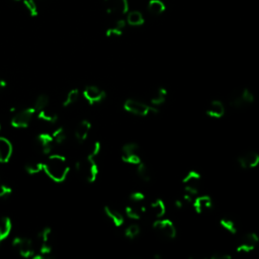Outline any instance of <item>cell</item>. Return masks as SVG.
Wrapping results in <instances>:
<instances>
[{"instance_id":"obj_1","label":"cell","mask_w":259,"mask_h":259,"mask_svg":"<svg viewBox=\"0 0 259 259\" xmlns=\"http://www.w3.org/2000/svg\"><path fill=\"white\" fill-rule=\"evenodd\" d=\"M44 172L54 182L61 183L65 181L70 172L66 157L61 154H50L44 163Z\"/></svg>"},{"instance_id":"obj_2","label":"cell","mask_w":259,"mask_h":259,"mask_svg":"<svg viewBox=\"0 0 259 259\" xmlns=\"http://www.w3.org/2000/svg\"><path fill=\"white\" fill-rule=\"evenodd\" d=\"M76 170L84 175L87 182L92 183L97 180L98 175V166L96 158L86 157L84 161H78L76 163Z\"/></svg>"},{"instance_id":"obj_3","label":"cell","mask_w":259,"mask_h":259,"mask_svg":"<svg viewBox=\"0 0 259 259\" xmlns=\"http://www.w3.org/2000/svg\"><path fill=\"white\" fill-rule=\"evenodd\" d=\"M124 109L128 112L131 113L135 115L139 116H146L149 114H155L158 113V110L149 107L146 103L141 102L136 99H127L125 104H124Z\"/></svg>"},{"instance_id":"obj_4","label":"cell","mask_w":259,"mask_h":259,"mask_svg":"<svg viewBox=\"0 0 259 259\" xmlns=\"http://www.w3.org/2000/svg\"><path fill=\"white\" fill-rule=\"evenodd\" d=\"M37 113L32 107L16 112L10 120V126L15 129H26L30 126L33 115Z\"/></svg>"},{"instance_id":"obj_5","label":"cell","mask_w":259,"mask_h":259,"mask_svg":"<svg viewBox=\"0 0 259 259\" xmlns=\"http://www.w3.org/2000/svg\"><path fill=\"white\" fill-rule=\"evenodd\" d=\"M254 101V96L252 92L247 88H240L234 90L231 93L230 104L233 108L240 109L247 104H250Z\"/></svg>"},{"instance_id":"obj_6","label":"cell","mask_w":259,"mask_h":259,"mask_svg":"<svg viewBox=\"0 0 259 259\" xmlns=\"http://www.w3.org/2000/svg\"><path fill=\"white\" fill-rule=\"evenodd\" d=\"M14 248L23 258H32L36 255L37 251L34 250L32 241L27 237H16L13 241Z\"/></svg>"},{"instance_id":"obj_7","label":"cell","mask_w":259,"mask_h":259,"mask_svg":"<svg viewBox=\"0 0 259 259\" xmlns=\"http://www.w3.org/2000/svg\"><path fill=\"white\" fill-rule=\"evenodd\" d=\"M108 14L114 16H122L129 11L128 0H104Z\"/></svg>"},{"instance_id":"obj_8","label":"cell","mask_w":259,"mask_h":259,"mask_svg":"<svg viewBox=\"0 0 259 259\" xmlns=\"http://www.w3.org/2000/svg\"><path fill=\"white\" fill-rule=\"evenodd\" d=\"M82 96H83V97L89 104L93 105L101 102L105 98V97H107V93L96 85H87L83 89Z\"/></svg>"},{"instance_id":"obj_9","label":"cell","mask_w":259,"mask_h":259,"mask_svg":"<svg viewBox=\"0 0 259 259\" xmlns=\"http://www.w3.org/2000/svg\"><path fill=\"white\" fill-rule=\"evenodd\" d=\"M139 146L136 143H128L123 146L122 149V160L129 164L138 165L141 163V158L138 155Z\"/></svg>"},{"instance_id":"obj_10","label":"cell","mask_w":259,"mask_h":259,"mask_svg":"<svg viewBox=\"0 0 259 259\" xmlns=\"http://www.w3.org/2000/svg\"><path fill=\"white\" fill-rule=\"evenodd\" d=\"M153 228L158 231L161 235H163L165 238L173 239L176 236V228L174 224L168 219L155 221L153 223Z\"/></svg>"},{"instance_id":"obj_11","label":"cell","mask_w":259,"mask_h":259,"mask_svg":"<svg viewBox=\"0 0 259 259\" xmlns=\"http://www.w3.org/2000/svg\"><path fill=\"white\" fill-rule=\"evenodd\" d=\"M37 141H38V145L40 146V149H41L43 154H45V155L52 154V151H53L54 145H55L52 134L43 132V133L38 135Z\"/></svg>"},{"instance_id":"obj_12","label":"cell","mask_w":259,"mask_h":259,"mask_svg":"<svg viewBox=\"0 0 259 259\" xmlns=\"http://www.w3.org/2000/svg\"><path fill=\"white\" fill-rule=\"evenodd\" d=\"M238 163L242 168H254L259 164V154L253 151L246 152L238 157Z\"/></svg>"},{"instance_id":"obj_13","label":"cell","mask_w":259,"mask_h":259,"mask_svg":"<svg viewBox=\"0 0 259 259\" xmlns=\"http://www.w3.org/2000/svg\"><path fill=\"white\" fill-rule=\"evenodd\" d=\"M258 241H259V238L255 233L246 234L241 238L240 244L237 247V251L238 252H250L255 248V246L258 243Z\"/></svg>"},{"instance_id":"obj_14","label":"cell","mask_w":259,"mask_h":259,"mask_svg":"<svg viewBox=\"0 0 259 259\" xmlns=\"http://www.w3.org/2000/svg\"><path fill=\"white\" fill-rule=\"evenodd\" d=\"M14 153V146L10 141L0 136V163L5 164L7 163Z\"/></svg>"},{"instance_id":"obj_15","label":"cell","mask_w":259,"mask_h":259,"mask_svg":"<svg viewBox=\"0 0 259 259\" xmlns=\"http://www.w3.org/2000/svg\"><path fill=\"white\" fill-rule=\"evenodd\" d=\"M91 130V123L87 120L81 121L75 128L74 136L78 143H83L87 139Z\"/></svg>"},{"instance_id":"obj_16","label":"cell","mask_w":259,"mask_h":259,"mask_svg":"<svg viewBox=\"0 0 259 259\" xmlns=\"http://www.w3.org/2000/svg\"><path fill=\"white\" fill-rule=\"evenodd\" d=\"M104 213L115 227H121L124 225V223H125L124 216L114 208L110 207V206L104 207Z\"/></svg>"},{"instance_id":"obj_17","label":"cell","mask_w":259,"mask_h":259,"mask_svg":"<svg viewBox=\"0 0 259 259\" xmlns=\"http://www.w3.org/2000/svg\"><path fill=\"white\" fill-rule=\"evenodd\" d=\"M13 231V222L9 217L0 219V245H1Z\"/></svg>"},{"instance_id":"obj_18","label":"cell","mask_w":259,"mask_h":259,"mask_svg":"<svg viewBox=\"0 0 259 259\" xmlns=\"http://www.w3.org/2000/svg\"><path fill=\"white\" fill-rule=\"evenodd\" d=\"M225 113V107L219 100L211 101L207 109V114L214 119H220Z\"/></svg>"},{"instance_id":"obj_19","label":"cell","mask_w":259,"mask_h":259,"mask_svg":"<svg viewBox=\"0 0 259 259\" xmlns=\"http://www.w3.org/2000/svg\"><path fill=\"white\" fill-rule=\"evenodd\" d=\"M194 208L197 211V213H203L211 208V199L208 195H202L198 196L194 199Z\"/></svg>"},{"instance_id":"obj_20","label":"cell","mask_w":259,"mask_h":259,"mask_svg":"<svg viewBox=\"0 0 259 259\" xmlns=\"http://www.w3.org/2000/svg\"><path fill=\"white\" fill-rule=\"evenodd\" d=\"M37 116H38V119L41 120L42 122H45V123H48V124H51V125H54L58 122V114L49 110L48 108H46L40 112L37 113Z\"/></svg>"},{"instance_id":"obj_21","label":"cell","mask_w":259,"mask_h":259,"mask_svg":"<svg viewBox=\"0 0 259 259\" xmlns=\"http://www.w3.org/2000/svg\"><path fill=\"white\" fill-rule=\"evenodd\" d=\"M150 210L152 215L154 216L156 219H161L166 213V207L165 204L163 203L161 199H157L154 203H152L150 205Z\"/></svg>"},{"instance_id":"obj_22","label":"cell","mask_w":259,"mask_h":259,"mask_svg":"<svg viewBox=\"0 0 259 259\" xmlns=\"http://www.w3.org/2000/svg\"><path fill=\"white\" fill-rule=\"evenodd\" d=\"M127 22L133 27L142 26L144 23V16L139 11H131V13L128 14Z\"/></svg>"},{"instance_id":"obj_23","label":"cell","mask_w":259,"mask_h":259,"mask_svg":"<svg viewBox=\"0 0 259 259\" xmlns=\"http://www.w3.org/2000/svg\"><path fill=\"white\" fill-rule=\"evenodd\" d=\"M79 97H80V91L77 88L71 89L66 94V97L63 100V107L69 108V107H71V105L75 104L78 101Z\"/></svg>"},{"instance_id":"obj_24","label":"cell","mask_w":259,"mask_h":259,"mask_svg":"<svg viewBox=\"0 0 259 259\" xmlns=\"http://www.w3.org/2000/svg\"><path fill=\"white\" fill-rule=\"evenodd\" d=\"M167 96V91L165 88H158L156 91L153 92V94L151 96L150 101L152 104H155V105H160L162 103H164L165 101Z\"/></svg>"},{"instance_id":"obj_25","label":"cell","mask_w":259,"mask_h":259,"mask_svg":"<svg viewBox=\"0 0 259 259\" xmlns=\"http://www.w3.org/2000/svg\"><path fill=\"white\" fill-rule=\"evenodd\" d=\"M25 170L30 175H37L41 172H44V163L39 161L29 162L25 165Z\"/></svg>"},{"instance_id":"obj_26","label":"cell","mask_w":259,"mask_h":259,"mask_svg":"<svg viewBox=\"0 0 259 259\" xmlns=\"http://www.w3.org/2000/svg\"><path fill=\"white\" fill-rule=\"evenodd\" d=\"M165 5L161 1V0H150V2L148 4V10L150 11V14L158 16L164 13L165 10Z\"/></svg>"},{"instance_id":"obj_27","label":"cell","mask_w":259,"mask_h":259,"mask_svg":"<svg viewBox=\"0 0 259 259\" xmlns=\"http://www.w3.org/2000/svg\"><path fill=\"white\" fill-rule=\"evenodd\" d=\"M52 137L54 139L55 144L58 145H62L63 143H65L68 138L66 130L63 127H58L57 129H55L54 132L52 133Z\"/></svg>"},{"instance_id":"obj_28","label":"cell","mask_w":259,"mask_h":259,"mask_svg":"<svg viewBox=\"0 0 259 259\" xmlns=\"http://www.w3.org/2000/svg\"><path fill=\"white\" fill-rule=\"evenodd\" d=\"M21 2L30 16L36 17L39 15V8L36 0H22Z\"/></svg>"},{"instance_id":"obj_29","label":"cell","mask_w":259,"mask_h":259,"mask_svg":"<svg viewBox=\"0 0 259 259\" xmlns=\"http://www.w3.org/2000/svg\"><path fill=\"white\" fill-rule=\"evenodd\" d=\"M49 102H50V99L48 96H46V94H40V96L36 98V100H34L32 108L38 113L46 108H48Z\"/></svg>"},{"instance_id":"obj_30","label":"cell","mask_w":259,"mask_h":259,"mask_svg":"<svg viewBox=\"0 0 259 259\" xmlns=\"http://www.w3.org/2000/svg\"><path fill=\"white\" fill-rule=\"evenodd\" d=\"M145 210L144 208L136 207V206H128L126 208V214L130 219L139 220L142 216V213Z\"/></svg>"},{"instance_id":"obj_31","label":"cell","mask_w":259,"mask_h":259,"mask_svg":"<svg viewBox=\"0 0 259 259\" xmlns=\"http://www.w3.org/2000/svg\"><path fill=\"white\" fill-rule=\"evenodd\" d=\"M199 179H201V174L194 170H192L185 175L182 182L184 185H196Z\"/></svg>"},{"instance_id":"obj_32","label":"cell","mask_w":259,"mask_h":259,"mask_svg":"<svg viewBox=\"0 0 259 259\" xmlns=\"http://www.w3.org/2000/svg\"><path fill=\"white\" fill-rule=\"evenodd\" d=\"M137 173L138 176L141 178V180L144 181V182H149L151 179V174L150 171L148 169V167L141 162L140 164H138V169H137Z\"/></svg>"},{"instance_id":"obj_33","label":"cell","mask_w":259,"mask_h":259,"mask_svg":"<svg viewBox=\"0 0 259 259\" xmlns=\"http://www.w3.org/2000/svg\"><path fill=\"white\" fill-rule=\"evenodd\" d=\"M220 224H221V226L224 228V229H226L228 232L230 233H233L235 234L237 232V228H236V225H235V223L229 219V218H223L221 221H220Z\"/></svg>"},{"instance_id":"obj_34","label":"cell","mask_w":259,"mask_h":259,"mask_svg":"<svg viewBox=\"0 0 259 259\" xmlns=\"http://www.w3.org/2000/svg\"><path fill=\"white\" fill-rule=\"evenodd\" d=\"M140 234V228L138 225H131L129 226L126 231H125V235L126 237L129 239H134L136 238L138 235Z\"/></svg>"},{"instance_id":"obj_35","label":"cell","mask_w":259,"mask_h":259,"mask_svg":"<svg viewBox=\"0 0 259 259\" xmlns=\"http://www.w3.org/2000/svg\"><path fill=\"white\" fill-rule=\"evenodd\" d=\"M13 194V188L7 184L0 182V199H4Z\"/></svg>"},{"instance_id":"obj_36","label":"cell","mask_w":259,"mask_h":259,"mask_svg":"<svg viewBox=\"0 0 259 259\" xmlns=\"http://www.w3.org/2000/svg\"><path fill=\"white\" fill-rule=\"evenodd\" d=\"M100 150H101V144L98 142V141H97V142H94L93 145L91 146L87 156L92 157V158H97L100 153Z\"/></svg>"},{"instance_id":"obj_37","label":"cell","mask_w":259,"mask_h":259,"mask_svg":"<svg viewBox=\"0 0 259 259\" xmlns=\"http://www.w3.org/2000/svg\"><path fill=\"white\" fill-rule=\"evenodd\" d=\"M105 34H107V37L109 38H113V37H121L123 34V30L116 28V27H112L110 29L107 30L105 32Z\"/></svg>"},{"instance_id":"obj_38","label":"cell","mask_w":259,"mask_h":259,"mask_svg":"<svg viewBox=\"0 0 259 259\" xmlns=\"http://www.w3.org/2000/svg\"><path fill=\"white\" fill-rule=\"evenodd\" d=\"M130 199H131V201L135 204H140V203H142L144 199H145V196L142 193H133L131 195H130Z\"/></svg>"},{"instance_id":"obj_39","label":"cell","mask_w":259,"mask_h":259,"mask_svg":"<svg viewBox=\"0 0 259 259\" xmlns=\"http://www.w3.org/2000/svg\"><path fill=\"white\" fill-rule=\"evenodd\" d=\"M232 255L228 253H222V252H216L210 256V259H231Z\"/></svg>"},{"instance_id":"obj_40","label":"cell","mask_w":259,"mask_h":259,"mask_svg":"<svg viewBox=\"0 0 259 259\" xmlns=\"http://www.w3.org/2000/svg\"><path fill=\"white\" fill-rule=\"evenodd\" d=\"M6 85H7L6 81H5L4 79H1V78H0V90L4 89V88L6 87Z\"/></svg>"},{"instance_id":"obj_41","label":"cell","mask_w":259,"mask_h":259,"mask_svg":"<svg viewBox=\"0 0 259 259\" xmlns=\"http://www.w3.org/2000/svg\"><path fill=\"white\" fill-rule=\"evenodd\" d=\"M0 131H1V123H0Z\"/></svg>"},{"instance_id":"obj_42","label":"cell","mask_w":259,"mask_h":259,"mask_svg":"<svg viewBox=\"0 0 259 259\" xmlns=\"http://www.w3.org/2000/svg\"><path fill=\"white\" fill-rule=\"evenodd\" d=\"M36 1H42V0H36Z\"/></svg>"},{"instance_id":"obj_43","label":"cell","mask_w":259,"mask_h":259,"mask_svg":"<svg viewBox=\"0 0 259 259\" xmlns=\"http://www.w3.org/2000/svg\"><path fill=\"white\" fill-rule=\"evenodd\" d=\"M16 1H22V0H16Z\"/></svg>"}]
</instances>
